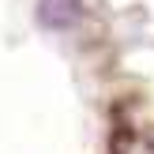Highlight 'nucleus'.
I'll list each match as a JSON object with an SVG mask.
<instances>
[{
    "label": "nucleus",
    "instance_id": "f257e3e1",
    "mask_svg": "<svg viewBox=\"0 0 154 154\" xmlns=\"http://www.w3.org/2000/svg\"><path fill=\"white\" fill-rule=\"evenodd\" d=\"M83 15V0H38V19L49 30H68Z\"/></svg>",
    "mask_w": 154,
    "mask_h": 154
}]
</instances>
